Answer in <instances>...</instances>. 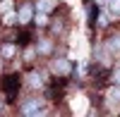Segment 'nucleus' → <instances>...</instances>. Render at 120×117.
Masks as SVG:
<instances>
[{"label": "nucleus", "mask_w": 120, "mask_h": 117, "mask_svg": "<svg viewBox=\"0 0 120 117\" xmlns=\"http://www.w3.org/2000/svg\"><path fill=\"white\" fill-rule=\"evenodd\" d=\"M19 115H24V117H31V115H46V100L43 98H29L24 100L22 105H19Z\"/></svg>", "instance_id": "nucleus-1"}, {"label": "nucleus", "mask_w": 120, "mask_h": 117, "mask_svg": "<svg viewBox=\"0 0 120 117\" xmlns=\"http://www.w3.org/2000/svg\"><path fill=\"white\" fill-rule=\"evenodd\" d=\"M3 91H5L10 103L17 98V93H19V76L17 74H5L3 76Z\"/></svg>", "instance_id": "nucleus-2"}, {"label": "nucleus", "mask_w": 120, "mask_h": 117, "mask_svg": "<svg viewBox=\"0 0 120 117\" xmlns=\"http://www.w3.org/2000/svg\"><path fill=\"white\" fill-rule=\"evenodd\" d=\"M72 69H75V65H72V60H67V57H55L51 62V72L55 76H67V74H72Z\"/></svg>", "instance_id": "nucleus-3"}, {"label": "nucleus", "mask_w": 120, "mask_h": 117, "mask_svg": "<svg viewBox=\"0 0 120 117\" xmlns=\"http://www.w3.org/2000/svg\"><path fill=\"white\" fill-rule=\"evenodd\" d=\"M34 14H36V7H34L31 3H24L22 7L17 10V24H19V26L31 24V22H34Z\"/></svg>", "instance_id": "nucleus-4"}, {"label": "nucleus", "mask_w": 120, "mask_h": 117, "mask_svg": "<svg viewBox=\"0 0 120 117\" xmlns=\"http://www.w3.org/2000/svg\"><path fill=\"white\" fill-rule=\"evenodd\" d=\"M26 84L31 86V89H43V76H41V72H36V69H29V74H26Z\"/></svg>", "instance_id": "nucleus-5"}, {"label": "nucleus", "mask_w": 120, "mask_h": 117, "mask_svg": "<svg viewBox=\"0 0 120 117\" xmlns=\"http://www.w3.org/2000/svg\"><path fill=\"white\" fill-rule=\"evenodd\" d=\"M53 48H55L53 38H41V41L36 43V53H38V55H51Z\"/></svg>", "instance_id": "nucleus-6"}, {"label": "nucleus", "mask_w": 120, "mask_h": 117, "mask_svg": "<svg viewBox=\"0 0 120 117\" xmlns=\"http://www.w3.org/2000/svg\"><path fill=\"white\" fill-rule=\"evenodd\" d=\"M34 7H36V12H46V14H51L53 10L58 7V3H55V0H36Z\"/></svg>", "instance_id": "nucleus-7"}, {"label": "nucleus", "mask_w": 120, "mask_h": 117, "mask_svg": "<svg viewBox=\"0 0 120 117\" xmlns=\"http://www.w3.org/2000/svg\"><path fill=\"white\" fill-rule=\"evenodd\" d=\"M17 50H19L17 43H5L3 48H0V57H3V60H12V57L17 55Z\"/></svg>", "instance_id": "nucleus-8"}, {"label": "nucleus", "mask_w": 120, "mask_h": 117, "mask_svg": "<svg viewBox=\"0 0 120 117\" xmlns=\"http://www.w3.org/2000/svg\"><path fill=\"white\" fill-rule=\"evenodd\" d=\"M106 50L111 53V55H118V53H120V34H113V36L106 41Z\"/></svg>", "instance_id": "nucleus-9"}, {"label": "nucleus", "mask_w": 120, "mask_h": 117, "mask_svg": "<svg viewBox=\"0 0 120 117\" xmlns=\"http://www.w3.org/2000/svg\"><path fill=\"white\" fill-rule=\"evenodd\" d=\"M106 7H108V12H111L113 19H120V0H108Z\"/></svg>", "instance_id": "nucleus-10"}, {"label": "nucleus", "mask_w": 120, "mask_h": 117, "mask_svg": "<svg viewBox=\"0 0 120 117\" xmlns=\"http://www.w3.org/2000/svg\"><path fill=\"white\" fill-rule=\"evenodd\" d=\"M108 100L111 103H120V84H115V86L108 89Z\"/></svg>", "instance_id": "nucleus-11"}, {"label": "nucleus", "mask_w": 120, "mask_h": 117, "mask_svg": "<svg viewBox=\"0 0 120 117\" xmlns=\"http://www.w3.org/2000/svg\"><path fill=\"white\" fill-rule=\"evenodd\" d=\"M15 5H12V0H0V17L7 14V12H12Z\"/></svg>", "instance_id": "nucleus-12"}, {"label": "nucleus", "mask_w": 120, "mask_h": 117, "mask_svg": "<svg viewBox=\"0 0 120 117\" xmlns=\"http://www.w3.org/2000/svg\"><path fill=\"white\" fill-rule=\"evenodd\" d=\"M34 24H36V26H46V24H48V14H46V12H36V14H34Z\"/></svg>", "instance_id": "nucleus-13"}, {"label": "nucleus", "mask_w": 120, "mask_h": 117, "mask_svg": "<svg viewBox=\"0 0 120 117\" xmlns=\"http://www.w3.org/2000/svg\"><path fill=\"white\" fill-rule=\"evenodd\" d=\"M36 55H38V53H36V48H26V53H24V60H26V62H31Z\"/></svg>", "instance_id": "nucleus-14"}, {"label": "nucleus", "mask_w": 120, "mask_h": 117, "mask_svg": "<svg viewBox=\"0 0 120 117\" xmlns=\"http://www.w3.org/2000/svg\"><path fill=\"white\" fill-rule=\"evenodd\" d=\"M111 79H113V84H120V65L111 72Z\"/></svg>", "instance_id": "nucleus-15"}, {"label": "nucleus", "mask_w": 120, "mask_h": 117, "mask_svg": "<svg viewBox=\"0 0 120 117\" xmlns=\"http://www.w3.org/2000/svg\"><path fill=\"white\" fill-rule=\"evenodd\" d=\"M103 3H108V0H96V5H103Z\"/></svg>", "instance_id": "nucleus-16"}, {"label": "nucleus", "mask_w": 120, "mask_h": 117, "mask_svg": "<svg viewBox=\"0 0 120 117\" xmlns=\"http://www.w3.org/2000/svg\"><path fill=\"white\" fill-rule=\"evenodd\" d=\"M0 112H3V100H0Z\"/></svg>", "instance_id": "nucleus-17"}]
</instances>
